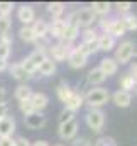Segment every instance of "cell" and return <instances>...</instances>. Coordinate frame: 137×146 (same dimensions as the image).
I'll list each match as a JSON object with an SVG mask.
<instances>
[{
  "instance_id": "4",
  "label": "cell",
  "mask_w": 137,
  "mask_h": 146,
  "mask_svg": "<svg viewBox=\"0 0 137 146\" xmlns=\"http://www.w3.org/2000/svg\"><path fill=\"white\" fill-rule=\"evenodd\" d=\"M78 36H80V26L76 22L74 14H69L68 19H65V34H63V37L59 41H66V42L73 44V41Z\"/></svg>"
},
{
  "instance_id": "34",
  "label": "cell",
  "mask_w": 137,
  "mask_h": 146,
  "mask_svg": "<svg viewBox=\"0 0 137 146\" xmlns=\"http://www.w3.org/2000/svg\"><path fill=\"white\" fill-rule=\"evenodd\" d=\"M10 48L12 44H7V42H2L0 41V60L2 61H7L9 56H10Z\"/></svg>"
},
{
  "instance_id": "42",
  "label": "cell",
  "mask_w": 137,
  "mask_h": 146,
  "mask_svg": "<svg viewBox=\"0 0 137 146\" xmlns=\"http://www.w3.org/2000/svg\"><path fill=\"white\" fill-rule=\"evenodd\" d=\"M0 106H7V90L0 87Z\"/></svg>"
},
{
  "instance_id": "41",
  "label": "cell",
  "mask_w": 137,
  "mask_h": 146,
  "mask_svg": "<svg viewBox=\"0 0 137 146\" xmlns=\"http://www.w3.org/2000/svg\"><path fill=\"white\" fill-rule=\"evenodd\" d=\"M15 146H31V141L27 138H24V136H19L15 139Z\"/></svg>"
},
{
  "instance_id": "35",
  "label": "cell",
  "mask_w": 137,
  "mask_h": 146,
  "mask_svg": "<svg viewBox=\"0 0 137 146\" xmlns=\"http://www.w3.org/2000/svg\"><path fill=\"white\" fill-rule=\"evenodd\" d=\"M95 146H117V143H115V139L110 138V136H102V138H98V139L95 141Z\"/></svg>"
},
{
  "instance_id": "11",
  "label": "cell",
  "mask_w": 137,
  "mask_h": 146,
  "mask_svg": "<svg viewBox=\"0 0 137 146\" xmlns=\"http://www.w3.org/2000/svg\"><path fill=\"white\" fill-rule=\"evenodd\" d=\"M68 63H69V66L71 68H74V70H80V68H83L85 65H86V56H83L76 48H73L71 51H69V54H68Z\"/></svg>"
},
{
  "instance_id": "24",
  "label": "cell",
  "mask_w": 137,
  "mask_h": 146,
  "mask_svg": "<svg viewBox=\"0 0 137 146\" xmlns=\"http://www.w3.org/2000/svg\"><path fill=\"white\" fill-rule=\"evenodd\" d=\"M110 3L108 2H93L92 5H90V9H92V12L95 14V15H102L105 17L108 12H110Z\"/></svg>"
},
{
  "instance_id": "16",
  "label": "cell",
  "mask_w": 137,
  "mask_h": 146,
  "mask_svg": "<svg viewBox=\"0 0 137 146\" xmlns=\"http://www.w3.org/2000/svg\"><path fill=\"white\" fill-rule=\"evenodd\" d=\"M47 34L56 39H61L65 34V19H54L51 24H49V29H47Z\"/></svg>"
},
{
  "instance_id": "3",
  "label": "cell",
  "mask_w": 137,
  "mask_h": 146,
  "mask_svg": "<svg viewBox=\"0 0 137 146\" xmlns=\"http://www.w3.org/2000/svg\"><path fill=\"white\" fill-rule=\"evenodd\" d=\"M134 42L132 41H124V42H120V46L117 48V51H115V61L117 63H122V65H127L130 60H132V56L136 54L134 53Z\"/></svg>"
},
{
  "instance_id": "26",
  "label": "cell",
  "mask_w": 137,
  "mask_h": 146,
  "mask_svg": "<svg viewBox=\"0 0 137 146\" xmlns=\"http://www.w3.org/2000/svg\"><path fill=\"white\" fill-rule=\"evenodd\" d=\"M31 95H32V90H31V87L29 85H19L17 88H15V94H14V97L19 100V102H22V100H26V99H31Z\"/></svg>"
},
{
  "instance_id": "8",
  "label": "cell",
  "mask_w": 137,
  "mask_h": 146,
  "mask_svg": "<svg viewBox=\"0 0 137 146\" xmlns=\"http://www.w3.org/2000/svg\"><path fill=\"white\" fill-rule=\"evenodd\" d=\"M78 133V122L76 119L69 121V122H65V124H59V129H58V134L61 139H73Z\"/></svg>"
},
{
  "instance_id": "6",
  "label": "cell",
  "mask_w": 137,
  "mask_h": 146,
  "mask_svg": "<svg viewBox=\"0 0 137 146\" xmlns=\"http://www.w3.org/2000/svg\"><path fill=\"white\" fill-rule=\"evenodd\" d=\"M74 17H76L78 26H80V27H85V29L92 27V24L97 21V15L92 12L90 7H83V9L76 10V12H74Z\"/></svg>"
},
{
  "instance_id": "29",
  "label": "cell",
  "mask_w": 137,
  "mask_h": 146,
  "mask_svg": "<svg viewBox=\"0 0 137 146\" xmlns=\"http://www.w3.org/2000/svg\"><path fill=\"white\" fill-rule=\"evenodd\" d=\"M56 94H58V99H59L61 102H66L69 99V95L73 94V90L69 88L68 83H59L58 88H56Z\"/></svg>"
},
{
  "instance_id": "1",
  "label": "cell",
  "mask_w": 137,
  "mask_h": 146,
  "mask_svg": "<svg viewBox=\"0 0 137 146\" xmlns=\"http://www.w3.org/2000/svg\"><path fill=\"white\" fill-rule=\"evenodd\" d=\"M83 99H85V102L90 106V109H100L102 106H105V104L108 102L110 94H108L107 88L98 87V88H90V90L83 95Z\"/></svg>"
},
{
  "instance_id": "17",
  "label": "cell",
  "mask_w": 137,
  "mask_h": 146,
  "mask_svg": "<svg viewBox=\"0 0 137 146\" xmlns=\"http://www.w3.org/2000/svg\"><path fill=\"white\" fill-rule=\"evenodd\" d=\"M32 33H34L36 39H41V37L47 36V29H49V24L44 21V19H36L32 22Z\"/></svg>"
},
{
  "instance_id": "32",
  "label": "cell",
  "mask_w": 137,
  "mask_h": 146,
  "mask_svg": "<svg viewBox=\"0 0 137 146\" xmlns=\"http://www.w3.org/2000/svg\"><path fill=\"white\" fill-rule=\"evenodd\" d=\"M19 107H20V110H22V114H24V115H29V114H32V112H34V107H32L31 99H26V100L19 102Z\"/></svg>"
},
{
  "instance_id": "19",
  "label": "cell",
  "mask_w": 137,
  "mask_h": 146,
  "mask_svg": "<svg viewBox=\"0 0 137 146\" xmlns=\"http://www.w3.org/2000/svg\"><path fill=\"white\" fill-rule=\"evenodd\" d=\"M9 72H10V75H12L15 80H19V82H26V80L31 78V75L22 68L20 63H12V65L9 66Z\"/></svg>"
},
{
  "instance_id": "14",
  "label": "cell",
  "mask_w": 137,
  "mask_h": 146,
  "mask_svg": "<svg viewBox=\"0 0 137 146\" xmlns=\"http://www.w3.org/2000/svg\"><path fill=\"white\" fill-rule=\"evenodd\" d=\"M98 68H100V72L105 76H112V75H115V73L119 72V63L113 58H103L102 61H100Z\"/></svg>"
},
{
  "instance_id": "30",
  "label": "cell",
  "mask_w": 137,
  "mask_h": 146,
  "mask_svg": "<svg viewBox=\"0 0 137 146\" xmlns=\"http://www.w3.org/2000/svg\"><path fill=\"white\" fill-rule=\"evenodd\" d=\"M10 26H12L10 15H0V36H3V34H9V31H10Z\"/></svg>"
},
{
  "instance_id": "7",
  "label": "cell",
  "mask_w": 137,
  "mask_h": 146,
  "mask_svg": "<svg viewBox=\"0 0 137 146\" xmlns=\"http://www.w3.org/2000/svg\"><path fill=\"white\" fill-rule=\"evenodd\" d=\"M24 122H26V126H27L29 129H42V127L46 126L47 119H46V115H44L42 112H32V114L26 115Z\"/></svg>"
},
{
  "instance_id": "31",
  "label": "cell",
  "mask_w": 137,
  "mask_h": 146,
  "mask_svg": "<svg viewBox=\"0 0 137 146\" xmlns=\"http://www.w3.org/2000/svg\"><path fill=\"white\" fill-rule=\"evenodd\" d=\"M27 58H29V60H31V61L34 63L36 66L39 68V65H41V63H42V61H44V60H46L47 56H46L44 53H41V51H32V53H31V54H29Z\"/></svg>"
},
{
  "instance_id": "48",
  "label": "cell",
  "mask_w": 137,
  "mask_h": 146,
  "mask_svg": "<svg viewBox=\"0 0 137 146\" xmlns=\"http://www.w3.org/2000/svg\"><path fill=\"white\" fill-rule=\"evenodd\" d=\"M54 146H63V145H54Z\"/></svg>"
},
{
  "instance_id": "47",
  "label": "cell",
  "mask_w": 137,
  "mask_h": 146,
  "mask_svg": "<svg viewBox=\"0 0 137 146\" xmlns=\"http://www.w3.org/2000/svg\"><path fill=\"white\" fill-rule=\"evenodd\" d=\"M132 90H134V92H136V94H137V83H136V85H134V88H132Z\"/></svg>"
},
{
  "instance_id": "25",
  "label": "cell",
  "mask_w": 137,
  "mask_h": 146,
  "mask_svg": "<svg viewBox=\"0 0 137 146\" xmlns=\"http://www.w3.org/2000/svg\"><path fill=\"white\" fill-rule=\"evenodd\" d=\"M47 12L53 15V19H61L65 12V3L63 2H51L47 3Z\"/></svg>"
},
{
  "instance_id": "23",
  "label": "cell",
  "mask_w": 137,
  "mask_h": 146,
  "mask_svg": "<svg viewBox=\"0 0 137 146\" xmlns=\"http://www.w3.org/2000/svg\"><path fill=\"white\" fill-rule=\"evenodd\" d=\"M105 78H107V76L100 72V68L90 70V72H88V76H86V80H88L90 85H102L103 82H105Z\"/></svg>"
},
{
  "instance_id": "5",
  "label": "cell",
  "mask_w": 137,
  "mask_h": 146,
  "mask_svg": "<svg viewBox=\"0 0 137 146\" xmlns=\"http://www.w3.org/2000/svg\"><path fill=\"white\" fill-rule=\"evenodd\" d=\"M85 121L90 129H93L95 133H100L105 124V114L100 109H90L85 115Z\"/></svg>"
},
{
  "instance_id": "2",
  "label": "cell",
  "mask_w": 137,
  "mask_h": 146,
  "mask_svg": "<svg viewBox=\"0 0 137 146\" xmlns=\"http://www.w3.org/2000/svg\"><path fill=\"white\" fill-rule=\"evenodd\" d=\"M73 49V44L71 42H66V41H59L56 44H51L49 46V54H51V60L56 63V61H65L68 58L69 51Z\"/></svg>"
},
{
  "instance_id": "40",
  "label": "cell",
  "mask_w": 137,
  "mask_h": 146,
  "mask_svg": "<svg viewBox=\"0 0 137 146\" xmlns=\"http://www.w3.org/2000/svg\"><path fill=\"white\" fill-rule=\"evenodd\" d=\"M0 146H15L14 138H0Z\"/></svg>"
},
{
  "instance_id": "37",
  "label": "cell",
  "mask_w": 137,
  "mask_h": 146,
  "mask_svg": "<svg viewBox=\"0 0 137 146\" xmlns=\"http://www.w3.org/2000/svg\"><path fill=\"white\" fill-rule=\"evenodd\" d=\"M74 119V112H71V110L65 109L61 112V115H59V124H65V122H69V121H73Z\"/></svg>"
},
{
  "instance_id": "15",
  "label": "cell",
  "mask_w": 137,
  "mask_h": 146,
  "mask_svg": "<svg viewBox=\"0 0 137 146\" xmlns=\"http://www.w3.org/2000/svg\"><path fill=\"white\" fill-rule=\"evenodd\" d=\"M85 104V99H83V95L81 94H78V92H73L71 95H69V99L65 102V109L71 110V112H76L78 109H81V106Z\"/></svg>"
},
{
  "instance_id": "46",
  "label": "cell",
  "mask_w": 137,
  "mask_h": 146,
  "mask_svg": "<svg viewBox=\"0 0 137 146\" xmlns=\"http://www.w3.org/2000/svg\"><path fill=\"white\" fill-rule=\"evenodd\" d=\"M5 68H7V61H2L0 60V72H3Z\"/></svg>"
},
{
  "instance_id": "10",
  "label": "cell",
  "mask_w": 137,
  "mask_h": 146,
  "mask_svg": "<svg viewBox=\"0 0 137 146\" xmlns=\"http://www.w3.org/2000/svg\"><path fill=\"white\" fill-rule=\"evenodd\" d=\"M17 17L24 26H31L36 21V12L31 5H20L17 10Z\"/></svg>"
},
{
  "instance_id": "12",
  "label": "cell",
  "mask_w": 137,
  "mask_h": 146,
  "mask_svg": "<svg viewBox=\"0 0 137 146\" xmlns=\"http://www.w3.org/2000/svg\"><path fill=\"white\" fill-rule=\"evenodd\" d=\"M112 100H113V104H115L117 107L125 109V107H129V106L132 104V94H130V92H124V90H117V92L112 95Z\"/></svg>"
},
{
  "instance_id": "43",
  "label": "cell",
  "mask_w": 137,
  "mask_h": 146,
  "mask_svg": "<svg viewBox=\"0 0 137 146\" xmlns=\"http://www.w3.org/2000/svg\"><path fill=\"white\" fill-rule=\"evenodd\" d=\"M129 63H130V70H137V54L132 56V60H130Z\"/></svg>"
},
{
  "instance_id": "13",
  "label": "cell",
  "mask_w": 137,
  "mask_h": 146,
  "mask_svg": "<svg viewBox=\"0 0 137 146\" xmlns=\"http://www.w3.org/2000/svg\"><path fill=\"white\" fill-rule=\"evenodd\" d=\"M31 102H32L34 112H42V110L47 107L49 99H47V95L42 94V92H34V94L31 95Z\"/></svg>"
},
{
  "instance_id": "33",
  "label": "cell",
  "mask_w": 137,
  "mask_h": 146,
  "mask_svg": "<svg viewBox=\"0 0 137 146\" xmlns=\"http://www.w3.org/2000/svg\"><path fill=\"white\" fill-rule=\"evenodd\" d=\"M97 39H98V33H97V29L88 27V29H85V31H83V41H85V42L97 41Z\"/></svg>"
},
{
  "instance_id": "27",
  "label": "cell",
  "mask_w": 137,
  "mask_h": 146,
  "mask_svg": "<svg viewBox=\"0 0 137 146\" xmlns=\"http://www.w3.org/2000/svg\"><path fill=\"white\" fill-rule=\"evenodd\" d=\"M134 85H136V82H134L132 75H130V73H124L122 78H120V90H124V92H130V90L134 88Z\"/></svg>"
},
{
  "instance_id": "22",
  "label": "cell",
  "mask_w": 137,
  "mask_h": 146,
  "mask_svg": "<svg viewBox=\"0 0 137 146\" xmlns=\"http://www.w3.org/2000/svg\"><path fill=\"white\" fill-rule=\"evenodd\" d=\"M120 22H122L125 33L127 31H137V15H134V14H130V12L129 14H124L120 17Z\"/></svg>"
},
{
  "instance_id": "44",
  "label": "cell",
  "mask_w": 137,
  "mask_h": 146,
  "mask_svg": "<svg viewBox=\"0 0 137 146\" xmlns=\"http://www.w3.org/2000/svg\"><path fill=\"white\" fill-rule=\"evenodd\" d=\"M31 146H49V145H47V141H44V139H37L34 145H31Z\"/></svg>"
},
{
  "instance_id": "9",
  "label": "cell",
  "mask_w": 137,
  "mask_h": 146,
  "mask_svg": "<svg viewBox=\"0 0 137 146\" xmlns=\"http://www.w3.org/2000/svg\"><path fill=\"white\" fill-rule=\"evenodd\" d=\"M15 133V121L10 115H3L0 119V138H12Z\"/></svg>"
},
{
  "instance_id": "18",
  "label": "cell",
  "mask_w": 137,
  "mask_h": 146,
  "mask_svg": "<svg viewBox=\"0 0 137 146\" xmlns=\"http://www.w3.org/2000/svg\"><path fill=\"white\" fill-rule=\"evenodd\" d=\"M107 34H110L112 37H120V36L125 34V29H124L120 19L112 17V21H110V24H108V29H107Z\"/></svg>"
},
{
  "instance_id": "38",
  "label": "cell",
  "mask_w": 137,
  "mask_h": 146,
  "mask_svg": "<svg viewBox=\"0 0 137 146\" xmlns=\"http://www.w3.org/2000/svg\"><path fill=\"white\" fill-rule=\"evenodd\" d=\"M115 7H117V10L124 15V14H129V12H130L132 3H130V2H119V3H115Z\"/></svg>"
},
{
  "instance_id": "21",
  "label": "cell",
  "mask_w": 137,
  "mask_h": 146,
  "mask_svg": "<svg viewBox=\"0 0 137 146\" xmlns=\"http://www.w3.org/2000/svg\"><path fill=\"white\" fill-rule=\"evenodd\" d=\"M37 72L41 73L42 76H53V75L56 73V63H54L51 58H46V60L39 65Z\"/></svg>"
},
{
  "instance_id": "45",
  "label": "cell",
  "mask_w": 137,
  "mask_h": 146,
  "mask_svg": "<svg viewBox=\"0 0 137 146\" xmlns=\"http://www.w3.org/2000/svg\"><path fill=\"white\" fill-rule=\"evenodd\" d=\"M3 115H7V106H0V119Z\"/></svg>"
},
{
  "instance_id": "20",
  "label": "cell",
  "mask_w": 137,
  "mask_h": 146,
  "mask_svg": "<svg viewBox=\"0 0 137 146\" xmlns=\"http://www.w3.org/2000/svg\"><path fill=\"white\" fill-rule=\"evenodd\" d=\"M115 48V37L103 33L98 36V51H110Z\"/></svg>"
},
{
  "instance_id": "39",
  "label": "cell",
  "mask_w": 137,
  "mask_h": 146,
  "mask_svg": "<svg viewBox=\"0 0 137 146\" xmlns=\"http://www.w3.org/2000/svg\"><path fill=\"white\" fill-rule=\"evenodd\" d=\"M73 146H92V143L86 138H78V139L73 141Z\"/></svg>"
},
{
  "instance_id": "36",
  "label": "cell",
  "mask_w": 137,
  "mask_h": 146,
  "mask_svg": "<svg viewBox=\"0 0 137 146\" xmlns=\"http://www.w3.org/2000/svg\"><path fill=\"white\" fill-rule=\"evenodd\" d=\"M12 9H14L12 2H0V15H10Z\"/></svg>"
},
{
  "instance_id": "28",
  "label": "cell",
  "mask_w": 137,
  "mask_h": 146,
  "mask_svg": "<svg viewBox=\"0 0 137 146\" xmlns=\"http://www.w3.org/2000/svg\"><path fill=\"white\" fill-rule=\"evenodd\" d=\"M19 37L24 42H34L36 41V36H34V33H32V27L31 26H22L19 29Z\"/></svg>"
}]
</instances>
